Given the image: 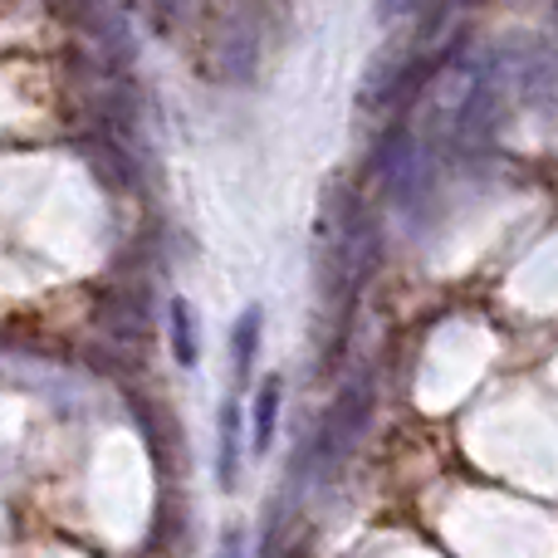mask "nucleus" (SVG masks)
I'll use <instances>...</instances> for the list:
<instances>
[{
    "label": "nucleus",
    "mask_w": 558,
    "mask_h": 558,
    "mask_svg": "<svg viewBox=\"0 0 558 558\" xmlns=\"http://www.w3.org/2000/svg\"><path fill=\"white\" fill-rule=\"evenodd\" d=\"M241 402L221 407V451H216V475H221V490H235L241 481Z\"/></svg>",
    "instance_id": "obj_2"
},
{
    "label": "nucleus",
    "mask_w": 558,
    "mask_h": 558,
    "mask_svg": "<svg viewBox=\"0 0 558 558\" xmlns=\"http://www.w3.org/2000/svg\"><path fill=\"white\" fill-rule=\"evenodd\" d=\"M221 558H241V534H231V539H226V549H221Z\"/></svg>",
    "instance_id": "obj_5"
},
{
    "label": "nucleus",
    "mask_w": 558,
    "mask_h": 558,
    "mask_svg": "<svg viewBox=\"0 0 558 558\" xmlns=\"http://www.w3.org/2000/svg\"><path fill=\"white\" fill-rule=\"evenodd\" d=\"M172 343H177V357L192 367L196 363V318L186 299H172Z\"/></svg>",
    "instance_id": "obj_4"
},
{
    "label": "nucleus",
    "mask_w": 558,
    "mask_h": 558,
    "mask_svg": "<svg viewBox=\"0 0 558 558\" xmlns=\"http://www.w3.org/2000/svg\"><path fill=\"white\" fill-rule=\"evenodd\" d=\"M279 402H284V387H279V377H265V387L255 392V402H251V446L255 451H270V441H275V422H279Z\"/></svg>",
    "instance_id": "obj_3"
},
{
    "label": "nucleus",
    "mask_w": 558,
    "mask_h": 558,
    "mask_svg": "<svg viewBox=\"0 0 558 558\" xmlns=\"http://www.w3.org/2000/svg\"><path fill=\"white\" fill-rule=\"evenodd\" d=\"M255 353H260V308H245L231 328V377H235V387H251Z\"/></svg>",
    "instance_id": "obj_1"
}]
</instances>
